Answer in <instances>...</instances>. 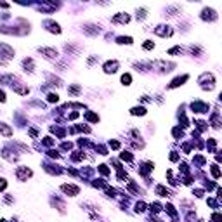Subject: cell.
Segmentation results:
<instances>
[{"instance_id": "40", "label": "cell", "mask_w": 222, "mask_h": 222, "mask_svg": "<svg viewBox=\"0 0 222 222\" xmlns=\"http://www.w3.org/2000/svg\"><path fill=\"white\" fill-rule=\"evenodd\" d=\"M174 135H175L177 139H179V137H182V130H181V129H174Z\"/></svg>"}, {"instance_id": "1", "label": "cell", "mask_w": 222, "mask_h": 222, "mask_svg": "<svg viewBox=\"0 0 222 222\" xmlns=\"http://www.w3.org/2000/svg\"><path fill=\"white\" fill-rule=\"evenodd\" d=\"M151 68H160V71H172L175 68V64L172 63H165V61H155V63H149Z\"/></svg>"}, {"instance_id": "20", "label": "cell", "mask_w": 222, "mask_h": 222, "mask_svg": "<svg viewBox=\"0 0 222 222\" xmlns=\"http://www.w3.org/2000/svg\"><path fill=\"white\" fill-rule=\"evenodd\" d=\"M85 118H87L89 122H99V116H97V115H94V113H90V111H87V113H85Z\"/></svg>"}, {"instance_id": "21", "label": "cell", "mask_w": 222, "mask_h": 222, "mask_svg": "<svg viewBox=\"0 0 222 222\" xmlns=\"http://www.w3.org/2000/svg\"><path fill=\"white\" fill-rule=\"evenodd\" d=\"M83 158H85V155H83L82 151H76L75 155H71V160H73V162H80V160H83Z\"/></svg>"}, {"instance_id": "15", "label": "cell", "mask_w": 222, "mask_h": 222, "mask_svg": "<svg viewBox=\"0 0 222 222\" xmlns=\"http://www.w3.org/2000/svg\"><path fill=\"white\" fill-rule=\"evenodd\" d=\"M0 134H2L3 137H10V135H12V129L7 127L5 123H0Z\"/></svg>"}, {"instance_id": "26", "label": "cell", "mask_w": 222, "mask_h": 222, "mask_svg": "<svg viewBox=\"0 0 222 222\" xmlns=\"http://www.w3.org/2000/svg\"><path fill=\"white\" fill-rule=\"evenodd\" d=\"M144 210H146V203H142V201L135 203V212H137V214H141V212H144Z\"/></svg>"}, {"instance_id": "2", "label": "cell", "mask_w": 222, "mask_h": 222, "mask_svg": "<svg viewBox=\"0 0 222 222\" xmlns=\"http://www.w3.org/2000/svg\"><path fill=\"white\" fill-rule=\"evenodd\" d=\"M61 191H64L68 196H76L80 193V188L78 186H73V184H63L61 186Z\"/></svg>"}, {"instance_id": "34", "label": "cell", "mask_w": 222, "mask_h": 222, "mask_svg": "<svg viewBox=\"0 0 222 222\" xmlns=\"http://www.w3.org/2000/svg\"><path fill=\"white\" fill-rule=\"evenodd\" d=\"M146 17V9H139L137 10V19H144Z\"/></svg>"}, {"instance_id": "9", "label": "cell", "mask_w": 222, "mask_h": 222, "mask_svg": "<svg viewBox=\"0 0 222 222\" xmlns=\"http://www.w3.org/2000/svg\"><path fill=\"white\" fill-rule=\"evenodd\" d=\"M155 33H156L158 36H170V35H172V28L162 24V26H158V28L155 30Z\"/></svg>"}, {"instance_id": "24", "label": "cell", "mask_w": 222, "mask_h": 222, "mask_svg": "<svg viewBox=\"0 0 222 222\" xmlns=\"http://www.w3.org/2000/svg\"><path fill=\"white\" fill-rule=\"evenodd\" d=\"M14 90H16L17 94H21V96H26V94L30 92V89H28V87H14Z\"/></svg>"}, {"instance_id": "43", "label": "cell", "mask_w": 222, "mask_h": 222, "mask_svg": "<svg viewBox=\"0 0 222 222\" xmlns=\"http://www.w3.org/2000/svg\"><path fill=\"white\" fill-rule=\"evenodd\" d=\"M170 160H172V162H177V160H179V155L172 153V155H170Z\"/></svg>"}, {"instance_id": "10", "label": "cell", "mask_w": 222, "mask_h": 222, "mask_svg": "<svg viewBox=\"0 0 222 222\" xmlns=\"http://www.w3.org/2000/svg\"><path fill=\"white\" fill-rule=\"evenodd\" d=\"M38 50H40V54H43V56H45V57H49V59H54V57H57V50H56V49H49V47H40Z\"/></svg>"}, {"instance_id": "4", "label": "cell", "mask_w": 222, "mask_h": 222, "mask_svg": "<svg viewBox=\"0 0 222 222\" xmlns=\"http://www.w3.org/2000/svg\"><path fill=\"white\" fill-rule=\"evenodd\" d=\"M0 56H2L3 59H12V57H14V50H12L9 45L0 43Z\"/></svg>"}, {"instance_id": "19", "label": "cell", "mask_w": 222, "mask_h": 222, "mask_svg": "<svg viewBox=\"0 0 222 222\" xmlns=\"http://www.w3.org/2000/svg\"><path fill=\"white\" fill-rule=\"evenodd\" d=\"M68 94H69V96H78V94H80V87H78V85L69 87V89H68Z\"/></svg>"}, {"instance_id": "31", "label": "cell", "mask_w": 222, "mask_h": 222, "mask_svg": "<svg viewBox=\"0 0 222 222\" xmlns=\"http://www.w3.org/2000/svg\"><path fill=\"white\" fill-rule=\"evenodd\" d=\"M208 151L210 153L215 151V139H208Z\"/></svg>"}, {"instance_id": "28", "label": "cell", "mask_w": 222, "mask_h": 222, "mask_svg": "<svg viewBox=\"0 0 222 222\" xmlns=\"http://www.w3.org/2000/svg\"><path fill=\"white\" fill-rule=\"evenodd\" d=\"M92 184H94L96 188H108V182H104L102 179H99V181H94Z\"/></svg>"}, {"instance_id": "13", "label": "cell", "mask_w": 222, "mask_h": 222, "mask_svg": "<svg viewBox=\"0 0 222 222\" xmlns=\"http://www.w3.org/2000/svg\"><path fill=\"white\" fill-rule=\"evenodd\" d=\"M188 78H189L188 75H182V76H179V78H175V80H174V82H172V83L168 85V89H175V87H181V85H182V83H184V82H186Z\"/></svg>"}, {"instance_id": "16", "label": "cell", "mask_w": 222, "mask_h": 222, "mask_svg": "<svg viewBox=\"0 0 222 222\" xmlns=\"http://www.w3.org/2000/svg\"><path fill=\"white\" fill-rule=\"evenodd\" d=\"M130 113H132L134 116H137V115H139V116H144V115H146V108H142V106H135V108L130 109Z\"/></svg>"}, {"instance_id": "22", "label": "cell", "mask_w": 222, "mask_h": 222, "mask_svg": "<svg viewBox=\"0 0 222 222\" xmlns=\"http://www.w3.org/2000/svg\"><path fill=\"white\" fill-rule=\"evenodd\" d=\"M149 210H151L153 214H158V212H162V205H160V203H151V205H149Z\"/></svg>"}, {"instance_id": "38", "label": "cell", "mask_w": 222, "mask_h": 222, "mask_svg": "<svg viewBox=\"0 0 222 222\" xmlns=\"http://www.w3.org/2000/svg\"><path fill=\"white\" fill-rule=\"evenodd\" d=\"M221 221H222L221 214H214V215H212V222H221Z\"/></svg>"}, {"instance_id": "42", "label": "cell", "mask_w": 222, "mask_h": 222, "mask_svg": "<svg viewBox=\"0 0 222 222\" xmlns=\"http://www.w3.org/2000/svg\"><path fill=\"white\" fill-rule=\"evenodd\" d=\"M7 188V181L5 179H0V191H3Z\"/></svg>"}, {"instance_id": "46", "label": "cell", "mask_w": 222, "mask_h": 222, "mask_svg": "<svg viewBox=\"0 0 222 222\" xmlns=\"http://www.w3.org/2000/svg\"><path fill=\"white\" fill-rule=\"evenodd\" d=\"M30 135H31V137H36V135H38V132H36V130H33V129H31V130H30Z\"/></svg>"}, {"instance_id": "18", "label": "cell", "mask_w": 222, "mask_h": 222, "mask_svg": "<svg viewBox=\"0 0 222 222\" xmlns=\"http://www.w3.org/2000/svg\"><path fill=\"white\" fill-rule=\"evenodd\" d=\"M23 66H24V69H26V71H33L35 63H33V59H24V61H23Z\"/></svg>"}, {"instance_id": "32", "label": "cell", "mask_w": 222, "mask_h": 222, "mask_svg": "<svg viewBox=\"0 0 222 222\" xmlns=\"http://www.w3.org/2000/svg\"><path fill=\"white\" fill-rule=\"evenodd\" d=\"M120 158H122V160H125V162H132V155H130V153H122V155H120Z\"/></svg>"}, {"instance_id": "44", "label": "cell", "mask_w": 222, "mask_h": 222, "mask_svg": "<svg viewBox=\"0 0 222 222\" xmlns=\"http://www.w3.org/2000/svg\"><path fill=\"white\" fill-rule=\"evenodd\" d=\"M195 195H196L198 198H201V196H203V189H196V191H195Z\"/></svg>"}, {"instance_id": "41", "label": "cell", "mask_w": 222, "mask_h": 222, "mask_svg": "<svg viewBox=\"0 0 222 222\" xmlns=\"http://www.w3.org/2000/svg\"><path fill=\"white\" fill-rule=\"evenodd\" d=\"M43 144H45V146H52V144H54V141H52V137H45V141H43Z\"/></svg>"}, {"instance_id": "6", "label": "cell", "mask_w": 222, "mask_h": 222, "mask_svg": "<svg viewBox=\"0 0 222 222\" xmlns=\"http://www.w3.org/2000/svg\"><path fill=\"white\" fill-rule=\"evenodd\" d=\"M201 19H205V21H215V19H217V14H215L214 9H203Z\"/></svg>"}, {"instance_id": "27", "label": "cell", "mask_w": 222, "mask_h": 222, "mask_svg": "<svg viewBox=\"0 0 222 222\" xmlns=\"http://www.w3.org/2000/svg\"><path fill=\"white\" fill-rule=\"evenodd\" d=\"M165 210H167V212H168L174 219H177V212H175V208H174L172 205H167V207H165Z\"/></svg>"}, {"instance_id": "17", "label": "cell", "mask_w": 222, "mask_h": 222, "mask_svg": "<svg viewBox=\"0 0 222 222\" xmlns=\"http://www.w3.org/2000/svg\"><path fill=\"white\" fill-rule=\"evenodd\" d=\"M155 193H156L158 196H170V191H168V189H165L163 186H156Z\"/></svg>"}, {"instance_id": "37", "label": "cell", "mask_w": 222, "mask_h": 222, "mask_svg": "<svg viewBox=\"0 0 222 222\" xmlns=\"http://www.w3.org/2000/svg\"><path fill=\"white\" fill-rule=\"evenodd\" d=\"M109 146H111V149H120V142L118 141H109Z\"/></svg>"}, {"instance_id": "39", "label": "cell", "mask_w": 222, "mask_h": 222, "mask_svg": "<svg viewBox=\"0 0 222 222\" xmlns=\"http://www.w3.org/2000/svg\"><path fill=\"white\" fill-rule=\"evenodd\" d=\"M196 125H198V129H200V130H201V132H203V130H205V129H207V127H205V125H207V123H205V122H196Z\"/></svg>"}, {"instance_id": "8", "label": "cell", "mask_w": 222, "mask_h": 222, "mask_svg": "<svg viewBox=\"0 0 222 222\" xmlns=\"http://www.w3.org/2000/svg\"><path fill=\"white\" fill-rule=\"evenodd\" d=\"M191 109H193L195 113H207V111H208V106H207L205 102L196 101V102H193V104H191Z\"/></svg>"}, {"instance_id": "25", "label": "cell", "mask_w": 222, "mask_h": 222, "mask_svg": "<svg viewBox=\"0 0 222 222\" xmlns=\"http://www.w3.org/2000/svg\"><path fill=\"white\" fill-rule=\"evenodd\" d=\"M130 82H132V76H130L129 73H125V75L122 76V83H123V85H130Z\"/></svg>"}, {"instance_id": "3", "label": "cell", "mask_w": 222, "mask_h": 222, "mask_svg": "<svg viewBox=\"0 0 222 222\" xmlns=\"http://www.w3.org/2000/svg\"><path fill=\"white\" fill-rule=\"evenodd\" d=\"M30 175H31V170H30L28 167H17V170H16V177H17L19 181H26Z\"/></svg>"}, {"instance_id": "33", "label": "cell", "mask_w": 222, "mask_h": 222, "mask_svg": "<svg viewBox=\"0 0 222 222\" xmlns=\"http://www.w3.org/2000/svg\"><path fill=\"white\" fill-rule=\"evenodd\" d=\"M99 172H101L102 175H109V170H108L106 165H99Z\"/></svg>"}, {"instance_id": "45", "label": "cell", "mask_w": 222, "mask_h": 222, "mask_svg": "<svg viewBox=\"0 0 222 222\" xmlns=\"http://www.w3.org/2000/svg\"><path fill=\"white\" fill-rule=\"evenodd\" d=\"M0 102H5V92L0 90Z\"/></svg>"}, {"instance_id": "5", "label": "cell", "mask_w": 222, "mask_h": 222, "mask_svg": "<svg viewBox=\"0 0 222 222\" xmlns=\"http://www.w3.org/2000/svg\"><path fill=\"white\" fill-rule=\"evenodd\" d=\"M83 33L89 35V36H96V35H99V26H96V24H83Z\"/></svg>"}, {"instance_id": "12", "label": "cell", "mask_w": 222, "mask_h": 222, "mask_svg": "<svg viewBox=\"0 0 222 222\" xmlns=\"http://www.w3.org/2000/svg\"><path fill=\"white\" fill-rule=\"evenodd\" d=\"M118 66H120L118 61H108V63L104 64V71H106V73H115V71L118 69Z\"/></svg>"}, {"instance_id": "7", "label": "cell", "mask_w": 222, "mask_h": 222, "mask_svg": "<svg viewBox=\"0 0 222 222\" xmlns=\"http://www.w3.org/2000/svg\"><path fill=\"white\" fill-rule=\"evenodd\" d=\"M43 26H47V30L50 31V33H61V28H59V24L57 23H54V21H50V19H47V21H43Z\"/></svg>"}, {"instance_id": "29", "label": "cell", "mask_w": 222, "mask_h": 222, "mask_svg": "<svg viewBox=\"0 0 222 222\" xmlns=\"http://www.w3.org/2000/svg\"><path fill=\"white\" fill-rule=\"evenodd\" d=\"M47 101H49V102H57V101H59V96H57V94H49V96H47Z\"/></svg>"}, {"instance_id": "36", "label": "cell", "mask_w": 222, "mask_h": 222, "mask_svg": "<svg viewBox=\"0 0 222 222\" xmlns=\"http://www.w3.org/2000/svg\"><path fill=\"white\" fill-rule=\"evenodd\" d=\"M142 47H144V49H146V50H151V49H155V43H153V42H149V40H148V42H146V43H144V45H142Z\"/></svg>"}, {"instance_id": "23", "label": "cell", "mask_w": 222, "mask_h": 222, "mask_svg": "<svg viewBox=\"0 0 222 222\" xmlns=\"http://www.w3.org/2000/svg\"><path fill=\"white\" fill-rule=\"evenodd\" d=\"M118 43H122V45H123V43L130 45V43H132V38H130V36H118Z\"/></svg>"}, {"instance_id": "11", "label": "cell", "mask_w": 222, "mask_h": 222, "mask_svg": "<svg viewBox=\"0 0 222 222\" xmlns=\"http://www.w3.org/2000/svg\"><path fill=\"white\" fill-rule=\"evenodd\" d=\"M113 23H122V24H127L129 21H130V16L129 14H125V12H120V14H116L113 19H111Z\"/></svg>"}, {"instance_id": "30", "label": "cell", "mask_w": 222, "mask_h": 222, "mask_svg": "<svg viewBox=\"0 0 222 222\" xmlns=\"http://www.w3.org/2000/svg\"><path fill=\"white\" fill-rule=\"evenodd\" d=\"M212 174H214V177H215V179H219V177H221V170H219V167H217V165H212Z\"/></svg>"}, {"instance_id": "35", "label": "cell", "mask_w": 222, "mask_h": 222, "mask_svg": "<svg viewBox=\"0 0 222 222\" xmlns=\"http://www.w3.org/2000/svg\"><path fill=\"white\" fill-rule=\"evenodd\" d=\"M168 54H182V47H174L168 50Z\"/></svg>"}, {"instance_id": "14", "label": "cell", "mask_w": 222, "mask_h": 222, "mask_svg": "<svg viewBox=\"0 0 222 222\" xmlns=\"http://www.w3.org/2000/svg\"><path fill=\"white\" fill-rule=\"evenodd\" d=\"M14 82H16V76L14 75H3V76H0V83H3V85H10Z\"/></svg>"}]
</instances>
